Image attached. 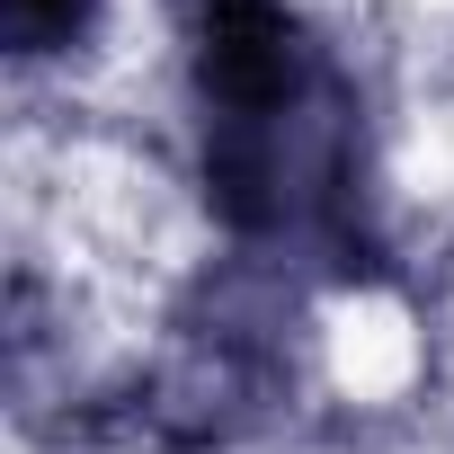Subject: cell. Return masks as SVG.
Returning a JSON list of instances; mask_svg holds the SVG:
<instances>
[{
  "label": "cell",
  "instance_id": "obj_1",
  "mask_svg": "<svg viewBox=\"0 0 454 454\" xmlns=\"http://www.w3.org/2000/svg\"><path fill=\"white\" fill-rule=\"evenodd\" d=\"M187 107L205 205L250 259H365L356 81L294 0H187Z\"/></svg>",
  "mask_w": 454,
  "mask_h": 454
},
{
  "label": "cell",
  "instance_id": "obj_2",
  "mask_svg": "<svg viewBox=\"0 0 454 454\" xmlns=\"http://www.w3.org/2000/svg\"><path fill=\"white\" fill-rule=\"evenodd\" d=\"M90 27H98V0H0V36H10L19 63L72 54Z\"/></svg>",
  "mask_w": 454,
  "mask_h": 454
}]
</instances>
